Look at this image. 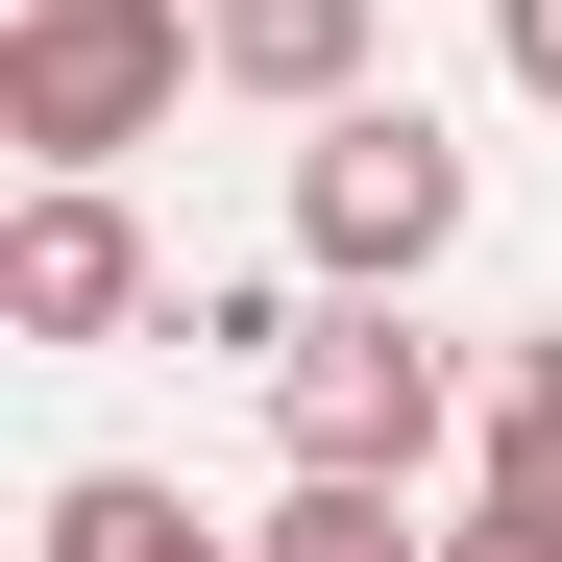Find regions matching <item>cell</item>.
<instances>
[{
    "instance_id": "obj_6",
    "label": "cell",
    "mask_w": 562,
    "mask_h": 562,
    "mask_svg": "<svg viewBox=\"0 0 562 562\" xmlns=\"http://www.w3.org/2000/svg\"><path fill=\"white\" fill-rule=\"evenodd\" d=\"M25 562H221V538H196V490H147V464H74Z\"/></svg>"
},
{
    "instance_id": "obj_9",
    "label": "cell",
    "mask_w": 562,
    "mask_h": 562,
    "mask_svg": "<svg viewBox=\"0 0 562 562\" xmlns=\"http://www.w3.org/2000/svg\"><path fill=\"white\" fill-rule=\"evenodd\" d=\"M440 562H562V514H514V490H464V538Z\"/></svg>"
},
{
    "instance_id": "obj_10",
    "label": "cell",
    "mask_w": 562,
    "mask_h": 562,
    "mask_svg": "<svg viewBox=\"0 0 562 562\" xmlns=\"http://www.w3.org/2000/svg\"><path fill=\"white\" fill-rule=\"evenodd\" d=\"M490 49H514V99H562V0H490Z\"/></svg>"
},
{
    "instance_id": "obj_1",
    "label": "cell",
    "mask_w": 562,
    "mask_h": 562,
    "mask_svg": "<svg viewBox=\"0 0 562 562\" xmlns=\"http://www.w3.org/2000/svg\"><path fill=\"white\" fill-rule=\"evenodd\" d=\"M196 74H221L196 0H25V25H0V147L25 171H123Z\"/></svg>"
},
{
    "instance_id": "obj_2",
    "label": "cell",
    "mask_w": 562,
    "mask_h": 562,
    "mask_svg": "<svg viewBox=\"0 0 562 562\" xmlns=\"http://www.w3.org/2000/svg\"><path fill=\"white\" fill-rule=\"evenodd\" d=\"M440 416H464V367H440L392 294H318L294 342H269V440H294V464H367V490H416V464H440Z\"/></svg>"
},
{
    "instance_id": "obj_8",
    "label": "cell",
    "mask_w": 562,
    "mask_h": 562,
    "mask_svg": "<svg viewBox=\"0 0 562 562\" xmlns=\"http://www.w3.org/2000/svg\"><path fill=\"white\" fill-rule=\"evenodd\" d=\"M490 490H514V514H562V342H514V367H490Z\"/></svg>"
},
{
    "instance_id": "obj_4",
    "label": "cell",
    "mask_w": 562,
    "mask_h": 562,
    "mask_svg": "<svg viewBox=\"0 0 562 562\" xmlns=\"http://www.w3.org/2000/svg\"><path fill=\"white\" fill-rule=\"evenodd\" d=\"M0 318H25V342H123L147 318V221L99 196V171H49V196L0 221Z\"/></svg>"
},
{
    "instance_id": "obj_7",
    "label": "cell",
    "mask_w": 562,
    "mask_h": 562,
    "mask_svg": "<svg viewBox=\"0 0 562 562\" xmlns=\"http://www.w3.org/2000/svg\"><path fill=\"white\" fill-rule=\"evenodd\" d=\"M245 562H440V538H416V490H367V464H294V514Z\"/></svg>"
},
{
    "instance_id": "obj_3",
    "label": "cell",
    "mask_w": 562,
    "mask_h": 562,
    "mask_svg": "<svg viewBox=\"0 0 562 562\" xmlns=\"http://www.w3.org/2000/svg\"><path fill=\"white\" fill-rule=\"evenodd\" d=\"M440 245H464V147H440L416 99H342V123L294 147V269H318V294H416Z\"/></svg>"
},
{
    "instance_id": "obj_5",
    "label": "cell",
    "mask_w": 562,
    "mask_h": 562,
    "mask_svg": "<svg viewBox=\"0 0 562 562\" xmlns=\"http://www.w3.org/2000/svg\"><path fill=\"white\" fill-rule=\"evenodd\" d=\"M196 25H221V99H269V123L367 99V0H196Z\"/></svg>"
}]
</instances>
